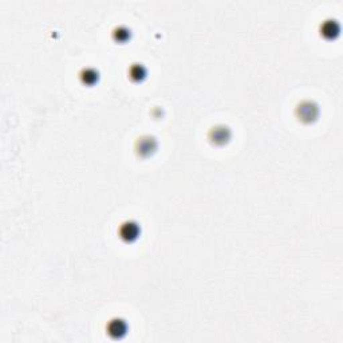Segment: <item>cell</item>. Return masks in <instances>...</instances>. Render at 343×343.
I'll list each match as a JSON object with an SVG mask.
<instances>
[{
  "label": "cell",
  "mask_w": 343,
  "mask_h": 343,
  "mask_svg": "<svg viewBox=\"0 0 343 343\" xmlns=\"http://www.w3.org/2000/svg\"><path fill=\"white\" fill-rule=\"evenodd\" d=\"M229 137H231V132H229V129L224 125L214 126V128L211 129V132H209V138H211L212 142L216 143V145H223V143H225L228 139H229Z\"/></svg>",
  "instance_id": "obj_5"
},
{
  "label": "cell",
  "mask_w": 343,
  "mask_h": 343,
  "mask_svg": "<svg viewBox=\"0 0 343 343\" xmlns=\"http://www.w3.org/2000/svg\"><path fill=\"white\" fill-rule=\"evenodd\" d=\"M81 79L86 85H93V83L98 79V73L95 71L94 68L86 67L81 71Z\"/></svg>",
  "instance_id": "obj_8"
},
{
  "label": "cell",
  "mask_w": 343,
  "mask_h": 343,
  "mask_svg": "<svg viewBox=\"0 0 343 343\" xmlns=\"http://www.w3.org/2000/svg\"><path fill=\"white\" fill-rule=\"evenodd\" d=\"M139 232H141V229H139V225L137 224L136 221H125V223H122L121 224V227H119V236H121V239L125 241H133L136 240L137 238L139 236Z\"/></svg>",
  "instance_id": "obj_4"
},
{
  "label": "cell",
  "mask_w": 343,
  "mask_h": 343,
  "mask_svg": "<svg viewBox=\"0 0 343 343\" xmlns=\"http://www.w3.org/2000/svg\"><path fill=\"white\" fill-rule=\"evenodd\" d=\"M113 37H114L116 41L125 42L130 37V31L126 27H123V26H119V27H116V30L113 31Z\"/></svg>",
  "instance_id": "obj_9"
},
{
  "label": "cell",
  "mask_w": 343,
  "mask_h": 343,
  "mask_svg": "<svg viewBox=\"0 0 343 343\" xmlns=\"http://www.w3.org/2000/svg\"><path fill=\"white\" fill-rule=\"evenodd\" d=\"M129 77L133 81H142L146 77V68L143 67L141 63H134V65L129 68Z\"/></svg>",
  "instance_id": "obj_7"
},
{
  "label": "cell",
  "mask_w": 343,
  "mask_h": 343,
  "mask_svg": "<svg viewBox=\"0 0 343 343\" xmlns=\"http://www.w3.org/2000/svg\"><path fill=\"white\" fill-rule=\"evenodd\" d=\"M338 32H339V26H338L335 21L329 19V21L323 22V24H320V34L323 37L333 38L338 35Z\"/></svg>",
  "instance_id": "obj_6"
},
{
  "label": "cell",
  "mask_w": 343,
  "mask_h": 343,
  "mask_svg": "<svg viewBox=\"0 0 343 343\" xmlns=\"http://www.w3.org/2000/svg\"><path fill=\"white\" fill-rule=\"evenodd\" d=\"M106 330L113 339H121L128 333V323L121 318H114L107 323Z\"/></svg>",
  "instance_id": "obj_3"
},
{
  "label": "cell",
  "mask_w": 343,
  "mask_h": 343,
  "mask_svg": "<svg viewBox=\"0 0 343 343\" xmlns=\"http://www.w3.org/2000/svg\"><path fill=\"white\" fill-rule=\"evenodd\" d=\"M318 114H319L318 105L313 101H303L296 107V116L302 122H311L318 117Z\"/></svg>",
  "instance_id": "obj_1"
},
{
  "label": "cell",
  "mask_w": 343,
  "mask_h": 343,
  "mask_svg": "<svg viewBox=\"0 0 343 343\" xmlns=\"http://www.w3.org/2000/svg\"><path fill=\"white\" fill-rule=\"evenodd\" d=\"M157 148V141L152 136H142L137 139L136 152L141 157H148L153 153Z\"/></svg>",
  "instance_id": "obj_2"
}]
</instances>
